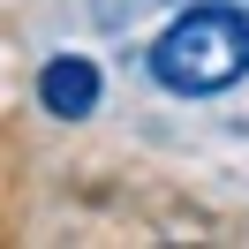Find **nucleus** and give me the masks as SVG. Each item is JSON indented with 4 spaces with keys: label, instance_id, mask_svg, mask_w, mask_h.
Segmentation results:
<instances>
[{
    "label": "nucleus",
    "instance_id": "1",
    "mask_svg": "<svg viewBox=\"0 0 249 249\" xmlns=\"http://www.w3.org/2000/svg\"><path fill=\"white\" fill-rule=\"evenodd\" d=\"M143 68H151V83L174 91V98H219V91H234V83L249 76V16L227 8V0H189L181 16L151 38Z\"/></svg>",
    "mask_w": 249,
    "mask_h": 249
},
{
    "label": "nucleus",
    "instance_id": "2",
    "mask_svg": "<svg viewBox=\"0 0 249 249\" xmlns=\"http://www.w3.org/2000/svg\"><path fill=\"white\" fill-rule=\"evenodd\" d=\"M98 98H106V76L91 53H53L38 68V106L53 121H83V113H98Z\"/></svg>",
    "mask_w": 249,
    "mask_h": 249
},
{
    "label": "nucleus",
    "instance_id": "3",
    "mask_svg": "<svg viewBox=\"0 0 249 249\" xmlns=\"http://www.w3.org/2000/svg\"><path fill=\"white\" fill-rule=\"evenodd\" d=\"M227 8H242V16H249V0H227Z\"/></svg>",
    "mask_w": 249,
    "mask_h": 249
}]
</instances>
